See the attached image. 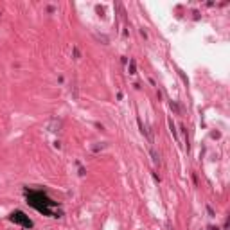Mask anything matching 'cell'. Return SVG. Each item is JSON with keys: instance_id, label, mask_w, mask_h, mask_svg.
Returning a JSON list of instances; mask_svg holds the SVG:
<instances>
[{"instance_id": "cell-2", "label": "cell", "mask_w": 230, "mask_h": 230, "mask_svg": "<svg viewBox=\"0 0 230 230\" xmlns=\"http://www.w3.org/2000/svg\"><path fill=\"white\" fill-rule=\"evenodd\" d=\"M9 219H11L13 223H16V225H20V227H23V228H32V221H31L29 216H25L22 210L13 212V214L9 216Z\"/></svg>"}, {"instance_id": "cell-1", "label": "cell", "mask_w": 230, "mask_h": 230, "mask_svg": "<svg viewBox=\"0 0 230 230\" xmlns=\"http://www.w3.org/2000/svg\"><path fill=\"white\" fill-rule=\"evenodd\" d=\"M25 196H27V203L31 207H34L38 212H42L45 216H50V218H59L58 212L54 210L56 208V201H52L45 192H42V191H27Z\"/></svg>"}, {"instance_id": "cell-3", "label": "cell", "mask_w": 230, "mask_h": 230, "mask_svg": "<svg viewBox=\"0 0 230 230\" xmlns=\"http://www.w3.org/2000/svg\"><path fill=\"white\" fill-rule=\"evenodd\" d=\"M129 74H135V61L129 63Z\"/></svg>"}]
</instances>
